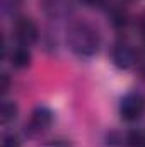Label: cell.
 I'll use <instances>...</instances> for the list:
<instances>
[{
  "label": "cell",
  "instance_id": "cell-1",
  "mask_svg": "<svg viewBox=\"0 0 145 147\" xmlns=\"http://www.w3.org/2000/svg\"><path fill=\"white\" fill-rule=\"evenodd\" d=\"M68 46L79 57H94L99 51L101 36L99 31L87 22H75L68 29Z\"/></svg>",
  "mask_w": 145,
  "mask_h": 147
},
{
  "label": "cell",
  "instance_id": "cell-2",
  "mask_svg": "<svg viewBox=\"0 0 145 147\" xmlns=\"http://www.w3.org/2000/svg\"><path fill=\"white\" fill-rule=\"evenodd\" d=\"M145 113V98L140 92H128L119 101V115L125 121H137Z\"/></svg>",
  "mask_w": 145,
  "mask_h": 147
},
{
  "label": "cell",
  "instance_id": "cell-3",
  "mask_svg": "<svg viewBox=\"0 0 145 147\" xmlns=\"http://www.w3.org/2000/svg\"><path fill=\"white\" fill-rule=\"evenodd\" d=\"M53 123V113L46 106H38L33 110L29 121L26 123V134L29 137H38L44 134Z\"/></svg>",
  "mask_w": 145,
  "mask_h": 147
},
{
  "label": "cell",
  "instance_id": "cell-4",
  "mask_svg": "<svg viewBox=\"0 0 145 147\" xmlns=\"http://www.w3.org/2000/svg\"><path fill=\"white\" fill-rule=\"evenodd\" d=\"M15 36L22 45L34 43L39 36V31H38V26L34 24V21H31L29 17H21L15 22Z\"/></svg>",
  "mask_w": 145,
  "mask_h": 147
},
{
  "label": "cell",
  "instance_id": "cell-5",
  "mask_svg": "<svg viewBox=\"0 0 145 147\" xmlns=\"http://www.w3.org/2000/svg\"><path fill=\"white\" fill-rule=\"evenodd\" d=\"M137 62L135 51L128 45H116L113 48V63L118 69H130Z\"/></svg>",
  "mask_w": 145,
  "mask_h": 147
},
{
  "label": "cell",
  "instance_id": "cell-6",
  "mask_svg": "<svg viewBox=\"0 0 145 147\" xmlns=\"http://www.w3.org/2000/svg\"><path fill=\"white\" fill-rule=\"evenodd\" d=\"M10 62H12L14 67L24 69V67H28V65L31 63V51H29L24 45L14 48L12 53H10Z\"/></svg>",
  "mask_w": 145,
  "mask_h": 147
},
{
  "label": "cell",
  "instance_id": "cell-7",
  "mask_svg": "<svg viewBox=\"0 0 145 147\" xmlns=\"http://www.w3.org/2000/svg\"><path fill=\"white\" fill-rule=\"evenodd\" d=\"M15 116H17V105L14 101H10V99H3V103H2V115H0L2 123L7 125V123L14 121Z\"/></svg>",
  "mask_w": 145,
  "mask_h": 147
},
{
  "label": "cell",
  "instance_id": "cell-8",
  "mask_svg": "<svg viewBox=\"0 0 145 147\" xmlns=\"http://www.w3.org/2000/svg\"><path fill=\"white\" fill-rule=\"evenodd\" d=\"M128 147H145V134L144 132H130L126 137Z\"/></svg>",
  "mask_w": 145,
  "mask_h": 147
},
{
  "label": "cell",
  "instance_id": "cell-9",
  "mask_svg": "<svg viewBox=\"0 0 145 147\" xmlns=\"http://www.w3.org/2000/svg\"><path fill=\"white\" fill-rule=\"evenodd\" d=\"M2 147H21V144H19V139L15 135H7L2 142Z\"/></svg>",
  "mask_w": 145,
  "mask_h": 147
},
{
  "label": "cell",
  "instance_id": "cell-10",
  "mask_svg": "<svg viewBox=\"0 0 145 147\" xmlns=\"http://www.w3.org/2000/svg\"><path fill=\"white\" fill-rule=\"evenodd\" d=\"M43 147H72L68 140H63V139H55V140H50L46 144H43Z\"/></svg>",
  "mask_w": 145,
  "mask_h": 147
},
{
  "label": "cell",
  "instance_id": "cell-11",
  "mask_svg": "<svg viewBox=\"0 0 145 147\" xmlns=\"http://www.w3.org/2000/svg\"><path fill=\"white\" fill-rule=\"evenodd\" d=\"M9 84H10L9 75H7V74H2V75H0V89H2V92H7Z\"/></svg>",
  "mask_w": 145,
  "mask_h": 147
},
{
  "label": "cell",
  "instance_id": "cell-12",
  "mask_svg": "<svg viewBox=\"0 0 145 147\" xmlns=\"http://www.w3.org/2000/svg\"><path fill=\"white\" fill-rule=\"evenodd\" d=\"M82 2L87 3V5H91V7H101L104 3V0H82Z\"/></svg>",
  "mask_w": 145,
  "mask_h": 147
}]
</instances>
